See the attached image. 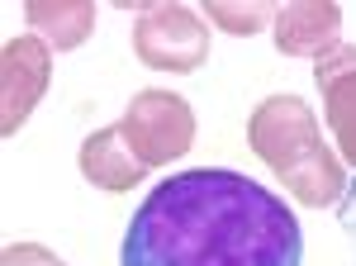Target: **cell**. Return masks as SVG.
I'll use <instances>...</instances> for the list:
<instances>
[{"label": "cell", "mask_w": 356, "mask_h": 266, "mask_svg": "<svg viewBox=\"0 0 356 266\" xmlns=\"http://www.w3.org/2000/svg\"><path fill=\"white\" fill-rule=\"evenodd\" d=\"M57 257L48 247H38V242H10L5 252H0V266H53Z\"/></svg>", "instance_id": "cell-11"}, {"label": "cell", "mask_w": 356, "mask_h": 266, "mask_svg": "<svg viewBox=\"0 0 356 266\" xmlns=\"http://www.w3.org/2000/svg\"><path fill=\"white\" fill-rule=\"evenodd\" d=\"M337 219H342V233H347V247H352V266H356V186H347L342 205H337Z\"/></svg>", "instance_id": "cell-12"}, {"label": "cell", "mask_w": 356, "mask_h": 266, "mask_svg": "<svg viewBox=\"0 0 356 266\" xmlns=\"http://www.w3.org/2000/svg\"><path fill=\"white\" fill-rule=\"evenodd\" d=\"M275 53L323 62L332 48H342V5L332 0H290L275 10Z\"/></svg>", "instance_id": "cell-6"}, {"label": "cell", "mask_w": 356, "mask_h": 266, "mask_svg": "<svg viewBox=\"0 0 356 266\" xmlns=\"http://www.w3.org/2000/svg\"><path fill=\"white\" fill-rule=\"evenodd\" d=\"M204 19H214L223 33H257L261 24H275L271 0H204Z\"/></svg>", "instance_id": "cell-10"}, {"label": "cell", "mask_w": 356, "mask_h": 266, "mask_svg": "<svg viewBox=\"0 0 356 266\" xmlns=\"http://www.w3.org/2000/svg\"><path fill=\"white\" fill-rule=\"evenodd\" d=\"M314 81L323 95V119L337 143V157H342V166H356V43L332 48L318 62Z\"/></svg>", "instance_id": "cell-7"}, {"label": "cell", "mask_w": 356, "mask_h": 266, "mask_svg": "<svg viewBox=\"0 0 356 266\" xmlns=\"http://www.w3.org/2000/svg\"><path fill=\"white\" fill-rule=\"evenodd\" d=\"M295 210L228 166L166 176L124 228L119 266H300Z\"/></svg>", "instance_id": "cell-1"}, {"label": "cell", "mask_w": 356, "mask_h": 266, "mask_svg": "<svg viewBox=\"0 0 356 266\" xmlns=\"http://www.w3.org/2000/svg\"><path fill=\"white\" fill-rule=\"evenodd\" d=\"M76 166H81V176L90 181V186L110 190V195L134 190L138 181H143V171H147V166L138 162V152L129 148V138H124L119 124L90 133V138L81 143V152H76Z\"/></svg>", "instance_id": "cell-8"}, {"label": "cell", "mask_w": 356, "mask_h": 266, "mask_svg": "<svg viewBox=\"0 0 356 266\" xmlns=\"http://www.w3.org/2000/svg\"><path fill=\"white\" fill-rule=\"evenodd\" d=\"M124 10H138L134 24V53L152 72H200L209 62V29L204 15H195L191 5H171V0H119Z\"/></svg>", "instance_id": "cell-3"}, {"label": "cell", "mask_w": 356, "mask_h": 266, "mask_svg": "<svg viewBox=\"0 0 356 266\" xmlns=\"http://www.w3.org/2000/svg\"><path fill=\"white\" fill-rule=\"evenodd\" d=\"M24 19L53 53H72L95 29V5L90 0H29Z\"/></svg>", "instance_id": "cell-9"}, {"label": "cell", "mask_w": 356, "mask_h": 266, "mask_svg": "<svg viewBox=\"0 0 356 266\" xmlns=\"http://www.w3.org/2000/svg\"><path fill=\"white\" fill-rule=\"evenodd\" d=\"M53 266H67V262H53Z\"/></svg>", "instance_id": "cell-13"}, {"label": "cell", "mask_w": 356, "mask_h": 266, "mask_svg": "<svg viewBox=\"0 0 356 266\" xmlns=\"http://www.w3.org/2000/svg\"><path fill=\"white\" fill-rule=\"evenodd\" d=\"M247 143L300 205H309V210L342 205L347 166L337 157V148L323 143L318 114L309 109L304 95H266L247 119Z\"/></svg>", "instance_id": "cell-2"}, {"label": "cell", "mask_w": 356, "mask_h": 266, "mask_svg": "<svg viewBox=\"0 0 356 266\" xmlns=\"http://www.w3.org/2000/svg\"><path fill=\"white\" fill-rule=\"evenodd\" d=\"M119 129L143 166H166L195 148V114L176 91H138Z\"/></svg>", "instance_id": "cell-4"}, {"label": "cell", "mask_w": 356, "mask_h": 266, "mask_svg": "<svg viewBox=\"0 0 356 266\" xmlns=\"http://www.w3.org/2000/svg\"><path fill=\"white\" fill-rule=\"evenodd\" d=\"M48 81H53V48L38 33L5 38V48H0V133L5 138L24 129V119L43 100Z\"/></svg>", "instance_id": "cell-5"}]
</instances>
